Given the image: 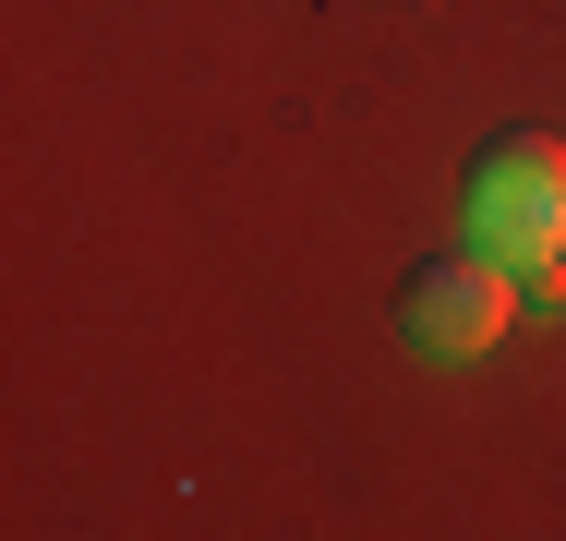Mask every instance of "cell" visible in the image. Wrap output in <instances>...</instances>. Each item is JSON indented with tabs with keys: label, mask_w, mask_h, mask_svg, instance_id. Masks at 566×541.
Instances as JSON below:
<instances>
[{
	"label": "cell",
	"mask_w": 566,
	"mask_h": 541,
	"mask_svg": "<svg viewBox=\"0 0 566 541\" xmlns=\"http://www.w3.org/2000/svg\"><path fill=\"white\" fill-rule=\"evenodd\" d=\"M470 241L494 265H555L566 253V145L555 132H506L470 169Z\"/></svg>",
	"instance_id": "1"
},
{
	"label": "cell",
	"mask_w": 566,
	"mask_h": 541,
	"mask_svg": "<svg viewBox=\"0 0 566 541\" xmlns=\"http://www.w3.org/2000/svg\"><path fill=\"white\" fill-rule=\"evenodd\" d=\"M410 349L422 361H482L494 337H506V314H518V289H506V265L494 253H434V265H410Z\"/></svg>",
	"instance_id": "2"
}]
</instances>
